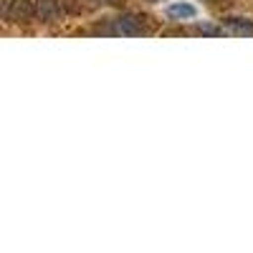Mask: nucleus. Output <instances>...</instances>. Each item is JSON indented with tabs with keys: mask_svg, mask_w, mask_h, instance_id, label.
I'll return each instance as SVG.
<instances>
[{
	"mask_svg": "<svg viewBox=\"0 0 253 253\" xmlns=\"http://www.w3.org/2000/svg\"><path fill=\"white\" fill-rule=\"evenodd\" d=\"M112 28H114V36H144L147 33L144 18L134 15V13H124V15L114 18Z\"/></svg>",
	"mask_w": 253,
	"mask_h": 253,
	"instance_id": "1",
	"label": "nucleus"
},
{
	"mask_svg": "<svg viewBox=\"0 0 253 253\" xmlns=\"http://www.w3.org/2000/svg\"><path fill=\"white\" fill-rule=\"evenodd\" d=\"M38 15V8L33 5V0H10V5L5 8V18L13 23H31Z\"/></svg>",
	"mask_w": 253,
	"mask_h": 253,
	"instance_id": "2",
	"label": "nucleus"
},
{
	"mask_svg": "<svg viewBox=\"0 0 253 253\" xmlns=\"http://www.w3.org/2000/svg\"><path fill=\"white\" fill-rule=\"evenodd\" d=\"M36 8H38V18H41V23H53L56 15L63 10V8H61V0H38Z\"/></svg>",
	"mask_w": 253,
	"mask_h": 253,
	"instance_id": "3",
	"label": "nucleus"
},
{
	"mask_svg": "<svg viewBox=\"0 0 253 253\" xmlns=\"http://www.w3.org/2000/svg\"><path fill=\"white\" fill-rule=\"evenodd\" d=\"M223 26L233 36H253V20L248 18H225Z\"/></svg>",
	"mask_w": 253,
	"mask_h": 253,
	"instance_id": "4",
	"label": "nucleus"
},
{
	"mask_svg": "<svg viewBox=\"0 0 253 253\" xmlns=\"http://www.w3.org/2000/svg\"><path fill=\"white\" fill-rule=\"evenodd\" d=\"M165 13H167V18H172V20H190V18L198 15L195 5H190V3H175V5L167 8Z\"/></svg>",
	"mask_w": 253,
	"mask_h": 253,
	"instance_id": "5",
	"label": "nucleus"
},
{
	"mask_svg": "<svg viewBox=\"0 0 253 253\" xmlns=\"http://www.w3.org/2000/svg\"><path fill=\"white\" fill-rule=\"evenodd\" d=\"M198 33L200 36H223V26H210V23H203V26H198Z\"/></svg>",
	"mask_w": 253,
	"mask_h": 253,
	"instance_id": "6",
	"label": "nucleus"
},
{
	"mask_svg": "<svg viewBox=\"0 0 253 253\" xmlns=\"http://www.w3.org/2000/svg\"><path fill=\"white\" fill-rule=\"evenodd\" d=\"M61 8L66 13H71V15H76L81 10V3H79V0H61Z\"/></svg>",
	"mask_w": 253,
	"mask_h": 253,
	"instance_id": "7",
	"label": "nucleus"
},
{
	"mask_svg": "<svg viewBox=\"0 0 253 253\" xmlns=\"http://www.w3.org/2000/svg\"><path fill=\"white\" fill-rule=\"evenodd\" d=\"M99 5H122V0H94Z\"/></svg>",
	"mask_w": 253,
	"mask_h": 253,
	"instance_id": "8",
	"label": "nucleus"
},
{
	"mask_svg": "<svg viewBox=\"0 0 253 253\" xmlns=\"http://www.w3.org/2000/svg\"><path fill=\"white\" fill-rule=\"evenodd\" d=\"M147 3H160V0H147Z\"/></svg>",
	"mask_w": 253,
	"mask_h": 253,
	"instance_id": "9",
	"label": "nucleus"
}]
</instances>
